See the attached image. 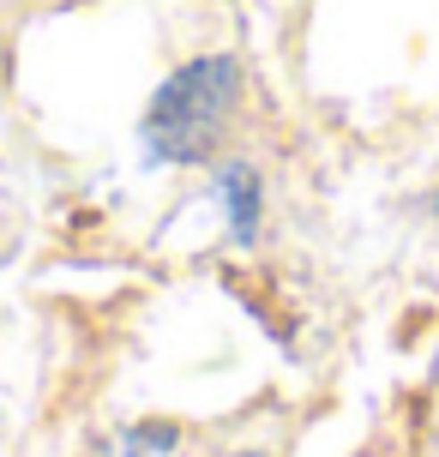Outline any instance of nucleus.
<instances>
[{
  "label": "nucleus",
  "mask_w": 439,
  "mask_h": 457,
  "mask_svg": "<svg viewBox=\"0 0 439 457\" xmlns=\"http://www.w3.org/2000/svg\"><path fill=\"white\" fill-rule=\"evenodd\" d=\"M217 199L229 211V235L241 247H253L259 217H265V187H259V175L247 162H223V169H217Z\"/></svg>",
  "instance_id": "obj_2"
},
{
  "label": "nucleus",
  "mask_w": 439,
  "mask_h": 457,
  "mask_svg": "<svg viewBox=\"0 0 439 457\" xmlns=\"http://www.w3.org/2000/svg\"><path fill=\"white\" fill-rule=\"evenodd\" d=\"M434 217H439V193H434Z\"/></svg>",
  "instance_id": "obj_4"
},
{
  "label": "nucleus",
  "mask_w": 439,
  "mask_h": 457,
  "mask_svg": "<svg viewBox=\"0 0 439 457\" xmlns=\"http://www.w3.org/2000/svg\"><path fill=\"white\" fill-rule=\"evenodd\" d=\"M235 103H241V61L229 54H205L186 61L181 72H169L151 96V109L139 120V138L157 162H205L217 151V138L229 127Z\"/></svg>",
  "instance_id": "obj_1"
},
{
  "label": "nucleus",
  "mask_w": 439,
  "mask_h": 457,
  "mask_svg": "<svg viewBox=\"0 0 439 457\" xmlns=\"http://www.w3.org/2000/svg\"><path fill=\"white\" fill-rule=\"evenodd\" d=\"M235 457H259V452H235Z\"/></svg>",
  "instance_id": "obj_3"
}]
</instances>
